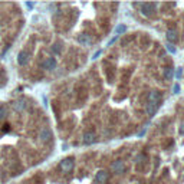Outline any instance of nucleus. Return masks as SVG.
Returning a JSON list of instances; mask_svg holds the SVG:
<instances>
[{"instance_id":"nucleus-2","label":"nucleus","mask_w":184,"mask_h":184,"mask_svg":"<svg viewBox=\"0 0 184 184\" xmlns=\"http://www.w3.org/2000/svg\"><path fill=\"white\" fill-rule=\"evenodd\" d=\"M52 131L49 130V128H42L40 130V132H39V140L42 141V142H49L50 140H52Z\"/></svg>"},{"instance_id":"nucleus-17","label":"nucleus","mask_w":184,"mask_h":184,"mask_svg":"<svg viewBox=\"0 0 184 184\" xmlns=\"http://www.w3.org/2000/svg\"><path fill=\"white\" fill-rule=\"evenodd\" d=\"M6 115H7V109L5 107H0V120L6 118Z\"/></svg>"},{"instance_id":"nucleus-11","label":"nucleus","mask_w":184,"mask_h":184,"mask_svg":"<svg viewBox=\"0 0 184 184\" xmlns=\"http://www.w3.org/2000/svg\"><path fill=\"white\" fill-rule=\"evenodd\" d=\"M152 6H154V5H150V3H141V5H140V7H141V13H142L144 16H150Z\"/></svg>"},{"instance_id":"nucleus-23","label":"nucleus","mask_w":184,"mask_h":184,"mask_svg":"<svg viewBox=\"0 0 184 184\" xmlns=\"http://www.w3.org/2000/svg\"><path fill=\"white\" fill-rule=\"evenodd\" d=\"M141 160H144V155H138L137 157V163H141Z\"/></svg>"},{"instance_id":"nucleus-22","label":"nucleus","mask_w":184,"mask_h":184,"mask_svg":"<svg viewBox=\"0 0 184 184\" xmlns=\"http://www.w3.org/2000/svg\"><path fill=\"white\" fill-rule=\"evenodd\" d=\"M175 76H177V78H180V76H181V68H178V69H177V73H175Z\"/></svg>"},{"instance_id":"nucleus-5","label":"nucleus","mask_w":184,"mask_h":184,"mask_svg":"<svg viewBox=\"0 0 184 184\" xmlns=\"http://www.w3.org/2000/svg\"><path fill=\"white\" fill-rule=\"evenodd\" d=\"M78 42H79L81 45H83V46H89V45L92 43V38H91L88 33H81V35L78 36Z\"/></svg>"},{"instance_id":"nucleus-20","label":"nucleus","mask_w":184,"mask_h":184,"mask_svg":"<svg viewBox=\"0 0 184 184\" xmlns=\"http://www.w3.org/2000/svg\"><path fill=\"white\" fill-rule=\"evenodd\" d=\"M117 39H118V36H114V38H112V39H111V40L108 42V46H111V45H112V43H114V42H115Z\"/></svg>"},{"instance_id":"nucleus-1","label":"nucleus","mask_w":184,"mask_h":184,"mask_svg":"<svg viewBox=\"0 0 184 184\" xmlns=\"http://www.w3.org/2000/svg\"><path fill=\"white\" fill-rule=\"evenodd\" d=\"M59 168H60L63 173L72 171V168H73V158H65V160H62L60 164H59Z\"/></svg>"},{"instance_id":"nucleus-9","label":"nucleus","mask_w":184,"mask_h":184,"mask_svg":"<svg viewBox=\"0 0 184 184\" xmlns=\"http://www.w3.org/2000/svg\"><path fill=\"white\" fill-rule=\"evenodd\" d=\"M158 105L160 104H154V102H148L147 104V107H145V112L150 115V117H152L155 112H157V109H158Z\"/></svg>"},{"instance_id":"nucleus-15","label":"nucleus","mask_w":184,"mask_h":184,"mask_svg":"<svg viewBox=\"0 0 184 184\" xmlns=\"http://www.w3.org/2000/svg\"><path fill=\"white\" fill-rule=\"evenodd\" d=\"M60 49H62L60 43H55V45L52 46V52H53L55 55H59V53H60Z\"/></svg>"},{"instance_id":"nucleus-25","label":"nucleus","mask_w":184,"mask_h":184,"mask_svg":"<svg viewBox=\"0 0 184 184\" xmlns=\"http://www.w3.org/2000/svg\"><path fill=\"white\" fill-rule=\"evenodd\" d=\"M180 134H181V135H184V124H183V125H181V128H180Z\"/></svg>"},{"instance_id":"nucleus-18","label":"nucleus","mask_w":184,"mask_h":184,"mask_svg":"<svg viewBox=\"0 0 184 184\" xmlns=\"http://www.w3.org/2000/svg\"><path fill=\"white\" fill-rule=\"evenodd\" d=\"M167 50H168V52H171V53H175V48H174L171 43H168V45H167Z\"/></svg>"},{"instance_id":"nucleus-14","label":"nucleus","mask_w":184,"mask_h":184,"mask_svg":"<svg viewBox=\"0 0 184 184\" xmlns=\"http://www.w3.org/2000/svg\"><path fill=\"white\" fill-rule=\"evenodd\" d=\"M124 32H127V26L118 25V26L115 28V36H118V35H121V33H124Z\"/></svg>"},{"instance_id":"nucleus-16","label":"nucleus","mask_w":184,"mask_h":184,"mask_svg":"<svg viewBox=\"0 0 184 184\" xmlns=\"http://www.w3.org/2000/svg\"><path fill=\"white\" fill-rule=\"evenodd\" d=\"M164 76H165V79H171L173 78V69L171 68H165L164 69Z\"/></svg>"},{"instance_id":"nucleus-4","label":"nucleus","mask_w":184,"mask_h":184,"mask_svg":"<svg viewBox=\"0 0 184 184\" xmlns=\"http://www.w3.org/2000/svg\"><path fill=\"white\" fill-rule=\"evenodd\" d=\"M108 178H109V173H107L105 170L98 171V173H97V175H95V181H97V183H99V184L107 183V181H108Z\"/></svg>"},{"instance_id":"nucleus-19","label":"nucleus","mask_w":184,"mask_h":184,"mask_svg":"<svg viewBox=\"0 0 184 184\" xmlns=\"http://www.w3.org/2000/svg\"><path fill=\"white\" fill-rule=\"evenodd\" d=\"M178 92H180V85L175 83V85H174V94H178Z\"/></svg>"},{"instance_id":"nucleus-7","label":"nucleus","mask_w":184,"mask_h":184,"mask_svg":"<svg viewBox=\"0 0 184 184\" xmlns=\"http://www.w3.org/2000/svg\"><path fill=\"white\" fill-rule=\"evenodd\" d=\"M160 99H161V95L158 91H151L148 94V102H154V104H160Z\"/></svg>"},{"instance_id":"nucleus-12","label":"nucleus","mask_w":184,"mask_h":184,"mask_svg":"<svg viewBox=\"0 0 184 184\" xmlns=\"http://www.w3.org/2000/svg\"><path fill=\"white\" fill-rule=\"evenodd\" d=\"M167 39H168V42L171 43H174V42H177V39H178V36H177V32L174 30V29H170V30H167Z\"/></svg>"},{"instance_id":"nucleus-6","label":"nucleus","mask_w":184,"mask_h":184,"mask_svg":"<svg viewBox=\"0 0 184 184\" xmlns=\"http://www.w3.org/2000/svg\"><path fill=\"white\" fill-rule=\"evenodd\" d=\"M42 66H43V69H46V71L55 69V68H56V60H55V58H48V59L42 63Z\"/></svg>"},{"instance_id":"nucleus-24","label":"nucleus","mask_w":184,"mask_h":184,"mask_svg":"<svg viewBox=\"0 0 184 184\" xmlns=\"http://www.w3.org/2000/svg\"><path fill=\"white\" fill-rule=\"evenodd\" d=\"M101 53H102V52H101V50H98V52H97V53L94 55V59H97V58H98V56H99Z\"/></svg>"},{"instance_id":"nucleus-13","label":"nucleus","mask_w":184,"mask_h":184,"mask_svg":"<svg viewBox=\"0 0 184 184\" xmlns=\"http://www.w3.org/2000/svg\"><path fill=\"white\" fill-rule=\"evenodd\" d=\"M13 108H15L16 111H23V109L26 108V104H25L23 99H19V101H16V102L13 104Z\"/></svg>"},{"instance_id":"nucleus-8","label":"nucleus","mask_w":184,"mask_h":184,"mask_svg":"<svg viewBox=\"0 0 184 184\" xmlns=\"http://www.w3.org/2000/svg\"><path fill=\"white\" fill-rule=\"evenodd\" d=\"M17 62H19V65L25 66V65L29 62V53H28L26 50H22V52L19 53V56H17Z\"/></svg>"},{"instance_id":"nucleus-10","label":"nucleus","mask_w":184,"mask_h":184,"mask_svg":"<svg viewBox=\"0 0 184 184\" xmlns=\"http://www.w3.org/2000/svg\"><path fill=\"white\" fill-rule=\"evenodd\" d=\"M97 141V135L94 132H85L83 134V142L85 144H94Z\"/></svg>"},{"instance_id":"nucleus-21","label":"nucleus","mask_w":184,"mask_h":184,"mask_svg":"<svg viewBox=\"0 0 184 184\" xmlns=\"http://www.w3.org/2000/svg\"><path fill=\"white\" fill-rule=\"evenodd\" d=\"M26 6H28L29 9H32V7L35 6V3H33V2H26Z\"/></svg>"},{"instance_id":"nucleus-3","label":"nucleus","mask_w":184,"mask_h":184,"mask_svg":"<svg viewBox=\"0 0 184 184\" xmlns=\"http://www.w3.org/2000/svg\"><path fill=\"white\" fill-rule=\"evenodd\" d=\"M111 170H112L114 173H117V174H122V173H124V170H125V164H124V161H122V160H117V161H114V163L111 164Z\"/></svg>"}]
</instances>
